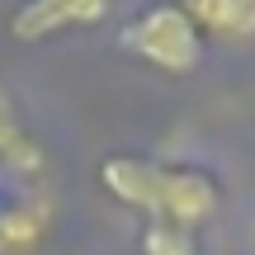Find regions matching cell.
<instances>
[{
  "label": "cell",
  "mask_w": 255,
  "mask_h": 255,
  "mask_svg": "<svg viewBox=\"0 0 255 255\" xmlns=\"http://www.w3.org/2000/svg\"><path fill=\"white\" fill-rule=\"evenodd\" d=\"M100 184L123 203V208L146 213V222H180V227H199L218 213L222 189L213 175L194 170V165H165V161H142V156H109L100 165Z\"/></svg>",
  "instance_id": "1"
},
{
  "label": "cell",
  "mask_w": 255,
  "mask_h": 255,
  "mask_svg": "<svg viewBox=\"0 0 255 255\" xmlns=\"http://www.w3.org/2000/svg\"><path fill=\"white\" fill-rule=\"evenodd\" d=\"M119 47L170 76H189L203 62V33L180 0H156L119 28Z\"/></svg>",
  "instance_id": "2"
},
{
  "label": "cell",
  "mask_w": 255,
  "mask_h": 255,
  "mask_svg": "<svg viewBox=\"0 0 255 255\" xmlns=\"http://www.w3.org/2000/svg\"><path fill=\"white\" fill-rule=\"evenodd\" d=\"M114 0H19L9 14V38L19 43H43V38L71 33V28L104 24Z\"/></svg>",
  "instance_id": "3"
},
{
  "label": "cell",
  "mask_w": 255,
  "mask_h": 255,
  "mask_svg": "<svg viewBox=\"0 0 255 255\" xmlns=\"http://www.w3.org/2000/svg\"><path fill=\"white\" fill-rule=\"evenodd\" d=\"M199 24L203 43H251L255 38V0H180Z\"/></svg>",
  "instance_id": "4"
},
{
  "label": "cell",
  "mask_w": 255,
  "mask_h": 255,
  "mask_svg": "<svg viewBox=\"0 0 255 255\" xmlns=\"http://www.w3.org/2000/svg\"><path fill=\"white\" fill-rule=\"evenodd\" d=\"M142 251H146V255H199L189 227H180V222H161V218L146 222V232H142Z\"/></svg>",
  "instance_id": "5"
},
{
  "label": "cell",
  "mask_w": 255,
  "mask_h": 255,
  "mask_svg": "<svg viewBox=\"0 0 255 255\" xmlns=\"http://www.w3.org/2000/svg\"><path fill=\"white\" fill-rule=\"evenodd\" d=\"M19 137H24V123H19V114H14V100L0 90V156H5Z\"/></svg>",
  "instance_id": "6"
}]
</instances>
